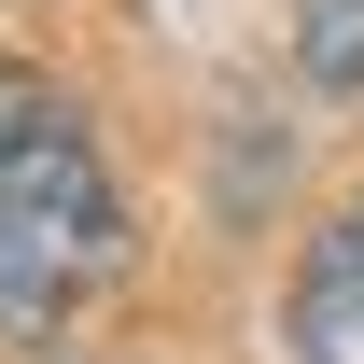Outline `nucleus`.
Here are the masks:
<instances>
[{"instance_id":"nucleus-1","label":"nucleus","mask_w":364,"mask_h":364,"mask_svg":"<svg viewBox=\"0 0 364 364\" xmlns=\"http://www.w3.org/2000/svg\"><path fill=\"white\" fill-rule=\"evenodd\" d=\"M112 267H127V196H112L98 127L70 112V85L0 56V336L85 322Z\"/></svg>"},{"instance_id":"nucleus-2","label":"nucleus","mask_w":364,"mask_h":364,"mask_svg":"<svg viewBox=\"0 0 364 364\" xmlns=\"http://www.w3.org/2000/svg\"><path fill=\"white\" fill-rule=\"evenodd\" d=\"M294 364H364V196L336 225L309 238V267H294V309H280Z\"/></svg>"},{"instance_id":"nucleus-3","label":"nucleus","mask_w":364,"mask_h":364,"mask_svg":"<svg viewBox=\"0 0 364 364\" xmlns=\"http://www.w3.org/2000/svg\"><path fill=\"white\" fill-rule=\"evenodd\" d=\"M294 70L350 98L364 85V0H294Z\"/></svg>"}]
</instances>
